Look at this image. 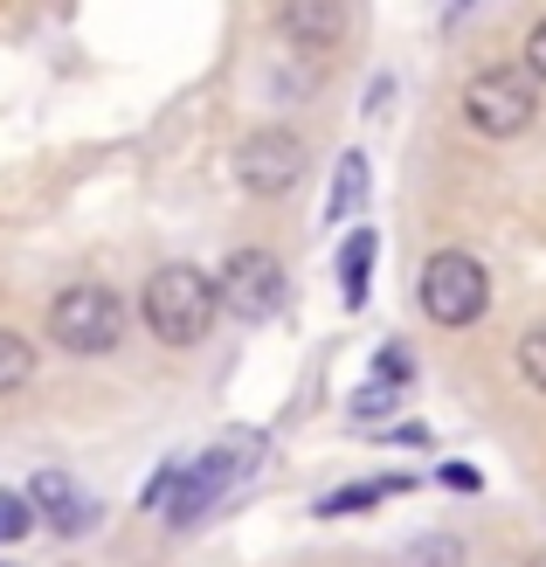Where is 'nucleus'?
<instances>
[{"instance_id":"f257e3e1","label":"nucleus","mask_w":546,"mask_h":567,"mask_svg":"<svg viewBox=\"0 0 546 567\" xmlns=\"http://www.w3.org/2000/svg\"><path fill=\"white\" fill-rule=\"evenodd\" d=\"M215 311H222V291H215V277L194 270V264H159L138 284V326L174 353L200 347V339L215 332Z\"/></svg>"},{"instance_id":"f03ea898","label":"nucleus","mask_w":546,"mask_h":567,"mask_svg":"<svg viewBox=\"0 0 546 567\" xmlns=\"http://www.w3.org/2000/svg\"><path fill=\"white\" fill-rule=\"evenodd\" d=\"M42 332H49L70 360H104V353H119V347H125V332H132V305L111 291V284L83 277V284H63V291L49 298Z\"/></svg>"},{"instance_id":"7ed1b4c3","label":"nucleus","mask_w":546,"mask_h":567,"mask_svg":"<svg viewBox=\"0 0 546 567\" xmlns=\"http://www.w3.org/2000/svg\"><path fill=\"white\" fill-rule=\"evenodd\" d=\"M256 457H264V436H256V430H236V436L208 443L194 464H174V492H166L159 519H166V526H200V519H208L215 505L256 471Z\"/></svg>"},{"instance_id":"20e7f679","label":"nucleus","mask_w":546,"mask_h":567,"mask_svg":"<svg viewBox=\"0 0 546 567\" xmlns=\"http://www.w3.org/2000/svg\"><path fill=\"white\" fill-rule=\"evenodd\" d=\"M456 111L477 138H526L539 125V76L526 63H484L464 76Z\"/></svg>"},{"instance_id":"39448f33","label":"nucleus","mask_w":546,"mask_h":567,"mask_svg":"<svg viewBox=\"0 0 546 567\" xmlns=\"http://www.w3.org/2000/svg\"><path fill=\"white\" fill-rule=\"evenodd\" d=\"M415 298H422V319L443 326V332H464L492 311V270H484L471 249H429V264L415 277Z\"/></svg>"},{"instance_id":"423d86ee","label":"nucleus","mask_w":546,"mask_h":567,"mask_svg":"<svg viewBox=\"0 0 546 567\" xmlns=\"http://www.w3.org/2000/svg\"><path fill=\"white\" fill-rule=\"evenodd\" d=\"M215 291H222V311L236 326H270L284 311V291H291V277H284V257L264 243H243L228 249V264L215 270Z\"/></svg>"},{"instance_id":"0eeeda50","label":"nucleus","mask_w":546,"mask_h":567,"mask_svg":"<svg viewBox=\"0 0 546 567\" xmlns=\"http://www.w3.org/2000/svg\"><path fill=\"white\" fill-rule=\"evenodd\" d=\"M305 166H311L305 132L256 125V132H243V146H236V187L256 194V202H284V194L305 181Z\"/></svg>"},{"instance_id":"6e6552de","label":"nucleus","mask_w":546,"mask_h":567,"mask_svg":"<svg viewBox=\"0 0 546 567\" xmlns=\"http://www.w3.org/2000/svg\"><path fill=\"white\" fill-rule=\"evenodd\" d=\"M28 498H35V519L49 533H63V540H76V533H91L104 519V505L83 492L70 471H35V477H28Z\"/></svg>"},{"instance_id":"1a4fd4ad","label":"nucleus","mask_w":546,"mask_h":567,"mask_svg":"<svg viewBox=\"0 0 546 567\" xmlns=\"http://www.w3.org/2000/svg\"><path fill=\"white\" fill-rule=\"evenodd\" d=\"M277 35L298 55H332L347 42V0H277Z\"/></svg>"},{"instance_id":"9d476101","label":"nucleus","mask_w":546,"mask_h":567,"mask_svg":"<svg viewBox=\"0 0 546 567\" xmlns=\"http://www.w3.org/2000/svg\"><path fill=\"white\" fill-rule=\"evenodd\" d=\"M401 492H409V477H353V485H332L319 505H311V513H319V519H360V513H373V505H381V498H401Z\"/></svg>"},{"instance_id":"9b49d317","label":"nucleus","mask_w":546,"mask_h":567,"mask_svg":"<svg viewBox=\"0 0 546 567\" xmlns=\"http://www.w3.org/2000/svg\"><path fill=\"white\" fill-rule=\"evenodd\" d=\"M373 249H381L373 229H347V243H339V298H347V311H360L373 291Z\"/></svg>"},{"instance_id":"f8f14e48","label":"nucleus","mask_w":546,"mask_h":567,"mask_svg":"<svg viewBox=\"0 0 546 567\" xmlns=\"http://www.w3.org/2000/svg\"><path fill=\"white\" fill-rule=\"evenodd\" d=\"M367 187H373V181H367V153H339V174H332V187H326V221H332V229L360 215Z\"/></svg>"},{"instance_id":"ddd939ff","label":"nucleus","mask_w":546,"mask_h":567,"mask_svg":"<svg viewBox=\"0 0 546 567\" xmlns=\"http://www.w3.org/2000/svg\"><path fill=\"white\" fill-rule=\"evenodd\" d=\"M28 381H35V339L0 326V394H21Z\"/></svg>"},{"instance_id":"4468645a","label":"nucleus","mask_w":546,"mask_h":567,"mask_svg":"<svg viewBox=\"0 0 546 567\" xmlns=\"http://www.w3.org/2000/svg\"><path fill=\"white\" fill-rule=\"evenodd\" d=\"M35 526H42V519H35V498L14 492V485H0V547H21Z\"/></svg>"},{"instance_id":"2eb2a0df","label":"nucleus","mask_w":546,"mask_h":567,"mask_svg":"<svg viewBox=\"0 0 546 567\" xmlns=\"http://www.w3.org/2000/svg\"><path fill=\"white\" fill-rule=\"evenodd\" d=\"M401 560L409 567H464V540H456V533H415Z\"/></svg>"},{"instance_id":"dca6fc26","label":"nucleus","mask_w":546,"mask_h":567,"mask_svg":"<svg viewBox=\"0 0 546 567\" xmlns=\"http://www.w3.org/2000/svg\"><path fill=\"white\" fill-rule=\"evenodd\" d=\"M512 360H519V381L533 394H546V326H526L519 347H512Z\"/></svg>"},{"instance_id":"f3484780","label":"nucleus","mask_w":546,"mask_h":567,"mask_svg":"<svg viewBox=\"0 0 546 567\" xmlns=\"http://www.w3.org/2000/svg\"><path fill=\"white\" fill-rule=\"evenodd\" d=\"M394 402H401V388L360 381V388H353V422H381V415H394Z\"/></svg>"},{"instance_id":"a211bd4d","label":"nucleus","mask_w":546,"mask_h":567,"mask_svg":"<svg viewBox=\"0 0 546 567\" xmlns=\"http://www.w3.org/2000/svg\"><path fill=\"white\" fill-rule=\"evenodd\" d=\"M409 374H415V353L401 347V339H388V347L373 353V381H388V388H409Z\"/></svg>"},{"instance_id":"6ab92c4d","label":"nucleus","mask_w":546,"mask_h":567,"mask_svg":"<svg viewBox=\"0 0 546 567\" xmlns=\"http://www.w3.org/2000/svg\"><path fill=\"white\" fill-rule=\"evenodd\" d=\"M519 63H526V70H533V76L546 83V14H539V21L526 28V49H519Z\"/></svg>"},{"instance_id":"aec40b11","label":"nucleus","mask_w":546,"mask_h":567,"mask_svg":"<svg viewBox=\"0 0 546 567\" xmlns=\"http://www.w3.org/2000/svg\"><path fill=\"white\" fill-rule=\"evenodd\" d=\"M388 97H394V83H388V76H373V91H367V118H381Z\"/></svg>"},{"instance_id":"412c9836","label":"nucleus","mask_w":546,"mask_h":567,"mask_svg":"<svg viewBox=\"0 0 546 567\" xmlns=\"http://www.w3.org/2000/svg\"><path fill=\"white\" fill-rule=\"evenodd\" d=\"M443 485H456V492H477V471H471V464H443Z\"/></svg>"},{"instance_id":"4be33fe9","label":"nucleus","mask_w":546,"mask_h":567,"mask_svg":"<svg viewBox=\"0 0 546 567\" xmlns=\"http://www.w3.org/2000/svg\"><path fill=\"white\" fill-rule=\"evenodd\" d=\"M450 14H464V0H450Z\"/></svg>"},{"instance_id":"5701e85b","label":"nucleus","mask_w":546,"mask_h":567,"mask_svg":"<svg viewBox=\"0 0 546 567\" xmlns=\"http://www.w3.org/2000/svg\"><path fill=\"white\" fill-rule=\"evenodd\" d=\"M0 567H8V560H0Z\"/></svg>"}]
</instances>
